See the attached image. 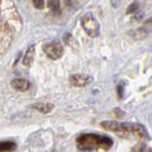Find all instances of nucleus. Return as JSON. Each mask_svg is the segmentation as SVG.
Segmentation results:
<instances>
[{
    "label": "nucleus",
    "instance_id": "1",
    "mask_svg": "<svg viewBox=\"0 0 152 152\" xmlns=\"http://www.w3.org/2000/svg\"><path fill=\"white\" fill-rule=\"evenodd\" d=\"M77 148L80 151L91 152L96 150H109L112 148L113 141L109 136L99 135V134H81L77 137Z\"/></svg>",
    "mask_w": 152,
    "mask_h": 152
},
{
    "label": "nucleus",
    "instance_id": "2",
    "mask_svg": "<svg viewBox=\"0 0 152 152\" xmlns=\"http://www.w3.org/2000/svg\"><path fill=\"white\" fill-rule=\"evenodd\" d=\"M101 126L109 132H113L119 135H134L140 138H149L148 132L141 124L118 122L112 120H105L101 122Z\"/></svg>",
    "mask_w": 152,
    "mask_h": 152
},
{
    "label": "nucleus",
    "instance_id": "3",
    "mask_svg": "<svg viewBox=\"0 0 152 152\" xmlns=\"http://www.w3.org/2000/svg\"><path fill=\"white\" fill-rule=\"evenodd\" d=\"M81 26L86 31V33L91 38H95L99 36V24L97 22V20L95 18V16L91 13H86L81 17Z\"/></svg>",
    "mask_w": 152,
    "mask_h": 152
},
{
    "label": "nucleus",
    "instance_id": "4",
    "mask_svg": "<svg viewBox=\"0 0 152 152\" xmlns=\"http://www.w3.org/2000/svg\"><path fill=\"white\" fill-rule=\"evenodd\" d=\"M44 50H45L46 55L49 58H52V60L61 58L62 56H63V53H64L63 46L58 41H52V42L46 44L45 47H44Z\"/></svg>",
    "mask_w": 152,
    "mask_h": 152
},
{
    "label": "nucleus",
    "instance_id": "5",
    "mask_svg": "<svg viewBox=\"0 0 152 152\" xmlns=\"http://www.w3.org/2000/svg\"><path fill=\"white\" fill-rule=\"evenodd\" d=\"M91 83V77L85 75H73L70 77V84L75 87H85Z\"/></svg>",
    "mask_w": 152,
    "mask_h": 152
},
{
    "label": "nucleus",
    "instance_id": "6",
    "mask_svg": "<svg viewBox=\"0 0 152 152\" xmlns=\"http://www.w3.org/2000/svg\"><path fill=\"white\" fill-rule=\"evenodd\" d=\"M13 88H15L20 91H26L30 88V83L26 79H14L12 81Z\"/></svg>",
    "mask_w": 152,
    "mask_h": 152
},
{
    "label": "nucleus",
    "instance_id": "7",
    "mask_svg": "<svg viewBox=\"0 0 152 152\" xmlns=\"http://www.w3.org/2000/svg\"><path fill=\"white\" fill-rule=\"evenodd\" d=\"M32 109L37 110L41 113H49L52 112L54 109V105L50 103H36L32 105Z\"/></svg>",
    "mask_w": 152,
    "mask_h": 152
},
{
    "label": "nucleus",
    "instance_id": "8",
    "mask_svg": "<svg viewBox=\"0 0 152 152\" xmlns=\"http://www.w3.org/2000/svg\"><path fill=\"white\" fill-rule=\"evenodd\" d=\"M16 150V143L12 141H0V152H12Z\"/></svg>",
    "mask_w": 152,
    "mask_h": 152
},
{
    "label": "nucleus",
    "instance_id": "9",
    "mask_svg": "<svg viewBox=\"0 0 152 152\" xmlns=\"http://www.w3.org/2000/svg\"><path fill=\"white\" fill-rule=\"evenodd\" d=\"M33 58H34V46H31L23 58V64L25 66H30L33 62Z\"/></svg>",
    "mask_w": 152,
    "mask_h": 152
},
{
    "label": "nucleus",
    "instance_id": "10",
    "mask_svg": "<svg viewBox=\"0 0 152 152\" xmlns=\"http://www.w3.org/2000/svg\"><path fill=\"white\" fill-rule=\"evenodd\" d=\"M48 7L50 8V10L54 13H58L60 12V0H48Z\"/></svg>",
    "mask_w": 152,
    "mask_h": 152
},
{
    "label": "nucleus",
    "instance_id": "11",
    "mask_svg": "<svg viewBox=\"0 0 152 152\" xmlns=\"http://www.w3.org/2000/svg\"><path fill=\"white\" fill-rule=\"evenodd\" d=\"M138 7H140L138 2H137V1H135V2H133V4L130 5L129 7L127 8V13H128V14H133V13H136V10L138 9Z\"/></svg>",
    "mask_w": 152,
    "mask_h": 152
},
{
    "label": "nucleus",
    "instance_id": "12",
    "mask_svg": "<svg viewBox=\"0 0 152 152\" xmlns=\"http://www.w3.org/2000/svg\"><path fill=\"white\" fill-rule=\"evenodd\" d=\"M32 1H33L34 7L38 8V9H42L45 6V0H32Z\"/></svg>",
    "mask_w": 152,
    "mask_h": 152
},
{
    "label": "nucleus",
    "instance_id": "13",
    "mask_svg": "<svg viewBox=\"0 0 152 152\" xmlns=\"http://www.w3.org/2000/svg\"><path fill=\"white\" fill-rule=\"evenodd\" d=\"M132 152H145V144H138L136 145L133 150H132Z\"/></svg>",
    "mask_w": 152,
    "mask_h": 152
},
{
    "label": "nucleus",
    "instance_id": "14",
    "mask_svg": "<svg viewBox=\"0 0 152 152\" xmlns=\"http://www.w3.org/2000/svg\"><path fill=\"white\" fill-rule=\"evenodd\" d=\"M118 96H119V99H121L124 96V85L122 84L118 85Z\"/></svg>",
    "mask_w": 152,
    "mask_h": 152
},
{
    "label": "nucleus",
    "instance_id": "15",
    "mask_svg": "<svg viewBox=\"0 0 152 152\" xmlns=\"http://www.w3.org/2000/svg\"><path fill=\"white\" fill-rule=\"evenodd\" d=\"M145 152H152V149H148V150H146Z\"/></svg>",
    "mask_w": 152,
    "mask_h": 152
},
{
    "label": "nucleus",
    "instance_id": "16",
    "mask_svg": "<svg viewBox=\"0 0 152 152\" xmlns=\"http://www.w3.org/2000/svg\"><path fill=\"white\" fill-rule=\"evenodd\" d=\"M54 152H56V151H54Z\"/></svg>",
    "mask_w": 152,
    "mask_h": 152
},
{
    "label": "nucleus",
    "instance_id": "17",
    "mask_svg": "<svg viewBox=\"0 0 152 152\" xmlns=\"http://www.w3.org/2000/svg\"><path fill=\"white\" fill-rule=\"evenodd\" d=\"M151 22H152V20H151Z\"/></svg>",
    "mask_w": 152,
    "mask_h": 152
}]
</instances>
